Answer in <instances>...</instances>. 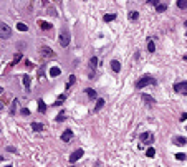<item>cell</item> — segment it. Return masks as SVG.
Masks as SVG:
<instances>
[{
  "label": "cell",
  "instance_id": "cell-1",
  "mask_svg": "<svg viewBox=\"0 0 187 167\" xmlns=\"http://www.w3.org/2000/svg\"><path fill=\"white\" fill-rule=\"evenodd\" d=\"M157 81L152 78V76H142L141 80L136 83V86L137 88H144V86H147V85H156Z\"/></svg>",
  "mask_w": 187,
  "mask_h": 167
},
{
  "label": "cell",
  "instance_id": "cell-2",
  "mask_svg": "<svg viewBox=\"0 0 187 167\" xmlns=\"http://www.w3.org/2000/svg\"><path fill=\"white\" fill-rule=\"evenodd\" d=\"M10 36H12V28L8 25H5V23H0V38L7 40Z\"/></svg>",
  "mask_w": 187,
  "mask_h": 167
},
{
  "label": "cell",
  "instance_id": "cell-3",
  "mask_svg": "<svg viewBox=\"0 0 187 167\" xmlns=\"http://www.w3.org/2000/svg\"><path fill=\"white\" fill-rule=\"evenodd\" d=\"M40 55L43 56V58H53L55 53H53V50L48 48V46H41V48H40Z\"/></svg>",
  "mask_w": 187,
  "mask_h": 167
},
{
  "label": "cell",
  "instance_id": "cell-4",
  "mask_svg": "<svg viewBox=\"0 0 187 167\" xmlns=\"http://www.w3.org/2000/svg\"><path fill=\"white\" fill-rule=\"evenodd\" d=\"M174 89H176L177 93H181V94H187V83L186 81L177 83V85H174Z\"/></svg>",
  "mask_w": 187,
  "mask_h": 167
},
{
  "label": "cell",
  "instance_id": "cell-5",
  "mask_svg": "<svg viewBox=\"0 0 187 167\" xmlns=\"http://www.w3.org/2000/svg\"><path fill=\"white\" fill-rule=\"evenodd\" d=\"M60 45L61 46H68V45H70V35H68L66 31H63V33L60 35Z\"/></svg>",
  "mask_w": 187,
  "mask_h": 167
},
{
  "label": "cell",
  "instance_id": "cell-6",
  "mask_svg": "<svg viewBox=\"0 0 187 167\" xmlns=\"http://www.w3.org/2000/svg\"><path fill=\"white\" fill-rule=\"evenodd\" d=\"M83 154H85V152H83V149H78V151H75V152H73V154L70 156V162H76L81 156H83Z\"/></svg>",
  "mask_w": 187,
  "mask_h": 167
},
{
  "label": "cell",
  "instance_id": "cell-7",
  "mask_svg": "<svg viewBox=\"0 0 187 167\" xmlns=\"http://www.w3.org/2000/svg\"><path fill=\"white\" fill-rule=\"evenodd\" d=\"M71 137H73V131H71V129H66V131L61 134V141L70 142V141H71Z\"/></svg>",
  "mask_w": 187,
  "mask_h": 167
},
{
  "label": "cell",
  "instance_id": "cell-8",
  "mask_svg": "<svg viewBox=\"0 0 187 167\" xmlns=\"http://www.w3.org/2000/svg\"><path fill=\"white\" fill-rule=\"evenodd\" d=\"M172 142H174L176 146H186L187 139H186V137H182V136H176L174 139H172Z\"/></svg>",
  "mask_w": 187,
  "mask_h": 167
},
{
  "label": "cell",
  "instance_id": "cell-9",
  "mask_svg": "<svg viewBox=\"0 0 187 167\" xmlns=\"http://www.w3.org/2000/svg\"><path fill=\"white\" fill-rule=\"evenodd\" d=\"M111 68H113L114 73H119V70H121V63H119L118 60H113L111 61Z\"/></svg>",
  "mask_w": 187,
  "mask_h": 167
},
{
  "label": "cell",
  "instance_id": "cell-10",
  "mask_svg": "<svg viewBox=\"0 0 187 167\" xmlns=\"http://www.w3.org/2000/svg\"><path fill=\"white\" fill-rule=\"evenodd\" d=\"M38 27H40L41 30H50L51 28V25L48 23V22H45V20H38Z\"/></svg>",
  "mask_w": 187,
  "mask_h": 167
},
{
  "label": "cell",
  "instance_id": "cell-11",
  "mask_svg": "<svg viewBox=\"0 0 187 167\" xmlns=\"http://www.w3.org/2000/svg\"><path fill=\"white\" fill-rule=\"evenodd\" d=\"M141 139L142 141H147V144H151L154 139H152V136L149 134V132H144V134H141Z\"/></svg>",
  "mask_w": 187,
  "mask_h": 167
},
{
  "label": "cell",
  "instance_id": "cell-12",
  "mask_svg": "<svg viewBox=\"0 0 187 167\" xmlns=\"http://www.w3.org/2000/svg\"><path fill=\"white\" fill-rule=\"evenodd\" d=\"M60 73H61V70L58 68V66H53V68L50 70V76H53V78H55V76H60Z\"/></svg>",
  "mask_w": 187,
  "mask_h": 167
},
{
  "label": "cell",
  "instance_id": "cell-13",
  "mask_svg": "<svg viewBox=\"0 0 187 167\" xmlns=\"http://www.w3.org/2000/svg\"><path fill=\"white\" fill-rule=\"evenodd\" d=\"M147 51H149V53H154V51H156V45H154L152 40L147 41Z\"/></svg>",
  "mask_w": 187,
  "mask_h": 167
},
{
  "label": "cell",
  "instance_id": "cell-14",
  "mask_svg": "<svg viewBox=\"0 0 187 167\" xmlns=\"http://www.w3.org/2000/svg\"><path fill=\"white\" fill-rule=\"evenodd\" d=\"M23 86L27 88V91H30V76H23Z\"/></svg>",
  "mask_w": 187,
  "mask_h": 167
},
{
  "label": "cell",
  "instance_id": "cell-15",
  "mask_svg": "<svg viewBox=\"0 0 187 167\" xmlns=\"http://www.w3.org/2000/svg\"><path fill=\"white\" fill-rule=\"evenodd\" d=\"M103 106H104V99H103V98H99V99L96 101V108H95V111H99Z\"/></svg>",
  "mask_w": 187,
  "mask_h": 167
},
{
  "label": "cell",
  "instance_id": "cell-16",
  "mask_svg": "<svg viewBox=\"0 0 187 167\" xmlns=\"http://www.w3.org/2000/svg\"><path fill=\"white\" fill-rule=\"evenodd\" d=\"M96 65H98V58H96V56H93V58L90 60V68H91V70H95Z\"/></svg>",
  "mask_w": 187,
  "mask_h": 167
},
{
  "label": "cell",
  "instance_id": "cell-17",
  "mask_svg": "<svg viewBox=\"0 0 187 167\" xmlns=\"http://www.w3.org/2000/svg\"><path fill=\"white\" fill-rule=\"evenodd\" d=\"M114 18H116V15H114V13H108V15L103 17V20H104V22H113Z\"/></svg>",
  "mask_w": 187,
  "mask_h": 167
},
{
  "label": "cell",
  "instance_id": "cell-18",
  "mask_svg": "<svg viewBox=\"0 0 187 167\" xmlns=\"http://www.w3.org/2000/svg\"><path fill=\"white\" fill-rule=\"evenodd\" d=\"M17 30L18 31H27L28 30V27H27L25 23H17Z\"/></svg>",
  "mask_w": 187,
  "mask_h": 167
},
{
  "label": "cell",
  "instance_id": "cell-19",
  "mask_svg": "<svg viewBox=\"0 0 187 167\" xmlns=\"http://www.w3.org/2000/svg\"><path fill=\"white\" fill-rule=\"evenodd\" d=\"M142 99H144V101H147L149 104H152V103H156V101H154V98H152V96H149V94H142Z\"/></svg>",
  "mask_w": 187,
  "mask_h": 167
},
{
  "label": "cell",
  "instance_id": "cell-20",
  "mask_svg": "<svg viewBox=\"0 0 187 167\" xmlns=\"http://www.w3.org/2000/svg\"><path fill=\"white\" fill-rule=\"evenodd\" d=\"M38 111H41V112H45V111H46V104L41 101V99L38 101Z\"/></svg>",
  "mask_w": 187,
  "mask_h": 167
},
{
  "label": "cell",
  "instance_id": "cell-21",
  "mask_svg": "<svg viewBox=\"0 0 187 167\" xmlns=\"http://www.w3.org/2000/svg\"><path fill=\"white\" fill-rule=\"evenodd\" d=\"M86 93H88V96H90L91 99H95V98H96V91H95V89H91V88H88Z\"/></svg>",
  "mask_w": 187,
  "mask_h": 167
},
{
  "label": "cell",
  "instance_id": "cell-22",
  "mask_svg": "<svg viewBox=\"0 0 187 167\" xmlns=\"http://www.w3.org/2000/svg\"><path fill=\"white\" fill-rule=\"evenodd\" d=\"M32 127H33L35 131H41V129H43V124H40V122H32Z\"/></svg>",
  "mask_w": 187,
  "mask_h": 167
},
{
  "label": "cell",
  "instance_id": "cell-23",
  "mask_svg": "<svg viewBox=\"0 0 187 167\" xmlns=\"http://www.w3.org/2000/svg\"><path fill=\"white\" fill-rule=\"evenodd\" d=\"M177 7L179 8H187V0H177Z\"/></svg>",
  "mask_w": 187,
  "mask_h": 167
},
{
  "label": "cell",
  "instance_id": "cell-24",
  "mask_svg": "<svg viewBox=\"0 0 187 167\" xmlns=\"http://www.w3.org/2000/svg\"><path fill=\"white\" fill-rule=\"evenodd\" d=\"M75 81H76V78H75L73 75H71V76H70V81H68V85H66V89H70V88L73 86V85H75Z\"/></svg>",
  "mask_w": 187,
  "mask_h": 167
},
{
  "label": "cell",
  "instance_id": "cell-25",
  "mask_svg": "<svg viewBox=\"0 0 187 167\" xmlns=\"http://www.w3.org/2000/svg\"><path fill=\"white\" fill-rule=\"evenodd\" d=\"M146 156H147V157H154V156H156V151H154V147H149V149H147V151H146Z\"/></svg>",
  "mask_w": 187,
  "mask_h": 167
},
{
  "label": "cell",
  "instance_id": "cell-26",
  "mask_svg": "<svg viewBox=\"0 0 187 167\" xmlns=\"http://www.w3.org/2000/svg\"><path fill=\"white\" fill-rule=\"evenodd\" d=\"M176 159H177V161H184V159H186V154L179 152V154H176Z\"/></svg>",
  "mask_w": 187,
  "mask_h": 167
},
{
  "label": "cell",
  "instance_id": "cell-27",
  "mask_svg": "<svg viewBox=\"0 0 187 167\" xmlns=\"http://www.w3.org/2000/svg\"><path fill=\"white\" fill-rule=\"evenodd\" d=\"M137 17H139V13H137V12H131V13H129V18H131V20H136Z\"/></svg>",
  "mask_w": 187,
  "mask_h": 167
},
{
  "label": "cell",
  "instance_id": "cell-28",
  "mask_svg": "<svg viewBox=\"0 0 187 167\" xmlns=\"http://www.w3.org/2000/svg\"><path fill=\"white\" fill-rule=\"evenodd\" d=\"M20 58H22V55L20 53H17L15 58H13V61H12V65H17V61H20Z\"/></svg>",
  "mask_w": 187,
  "mask_h": 167
},
{
  "label": "cell",
  "instance_id": "cell-29",
  "mask_svg": "<svg viewBox=\"0 0 187 167\" xmlns=\"http://www.w3.org/2000/svg\"><path fill=\"white\" fill-rule=\"evenodd\" d=\"M166 8H167L166 5H159V3H157V8H156V10L157 12H166Z\"/></svg>",
  "mask_w": 187,
  "mask_h": 167
},
{
  "label": "cell",
  "instance_id": "cell-30",
  "mask_svg": "<svg viewBox=\"0 0 187 167\" xmlns=\"http://www.w3.org/2000/svg\"><path fill=\"white\" fill-rule=\"evenodd\" d=\"M65 112H60V114H58V117H56V121H65Z\"/></svg>",
  "mask_w": 187,
  "mask_h": 167
},
{
  "label": "cell",
  "instance_id": "cell-31",
  "mask_svg": "<svg viewBox=\"0 0 187 167\" xmlns=\"http://www.w3.org/2000/svg\"><path fill=\"white\" fill-rule=\"evenodd\" d=\"M22 114H23V116H28V114H30V109H28V108H23V109H22Z\"/></svg>",
  "mask_w": 187,
  "mask_h": 167
},
{
  "label": "cell",
  "instance_id": "cell-32",
  "mask_svg": "<svg viewBox=\"0 0 187 167\" xmlns=\"http://www.w3.org/2000/svg\"><path fill=\"white\" fill-rule=\"evenodd\" d=\"M15 109H17V101H13V104H12V114H13V112H15Z\"/></svg>",
  "mask_w": 187,
  "mask_h": 167
},
{
  "label": "cell",
  "instance_id": "cell-33",
  "mask_svg": "<svg viewBox=\"0 0 187 167\" xmlns=\"http://www.w3.org/2000/svg\"><path fill=\"white\" fill-rule=\"evenodd\" d=\"M147 3H151V5H156V3H159V0H149Z\"/></svg>",
  "mask_w": 187,
  "mask_h": 167
},
{
  "label": "cell",
  "instance_id": "cell-34",
  "mask_svg": "<svg viewBox=\"0 0 187 167\" xmlns=\"http://www.w3.org/2000/svg\"><path fill=\"white\" fill-rule=\"evenodd\" d=\"M186 119H187V112H184V114L181 116V121H186Z\"/></svg>",
  "mask_w": 187,
  "mask_h": 167
},
{
  "label": "cell",
  "instance_id": "cell-35",
  "mask_svg": "<svg viewBox=\"0 0 187 167\" xmlns=\"http://www.w3.org/2000/svg\"><path fill=\"white\" fill-rule=\"evenodd\" d=\"M2 109H4V103L0 101V111H2Z\"/></svg>",
  "mask_w": 187,
  "mask_h": 167
},
{
  "label": "cell",
  "instance_id": "cell-36",
  "mask_svg": "<svg viewBox=\"0 0 187 167\" xmlns=\"http://www.w3.org/2000/svg\"><path fill=\"white\" fill-rule=\"evenodd\" d=\"M2 91H4V88H2V86H0V94H2Z\"/></svg>",
  "mask_w": 187,
  "mask_h": 167
},
{
  "label": "cell",
  "instance_id": "cell-37",
  "mask_svg": "<svg viewBox=\"0 0 187 167\" xmlns=\"http://www.w3.org/2000/svg\"><path fill=\"white\" fill-rule=\"evenodd\" d=\"M184 60H187V55H186V56H184Z\"/></svg>",
  "mask_w": 187,
  "mask_h": 167
},
{
  "label": "cell",
  "instance_id": "cell-38",
  "mask_svg": "<svg viewBox=\"0 0 187 167\" xmlns=\"http://www.w3.org/2000/svg\"><path fill=\"white\" fill-rule=\"evenodd\" d=\"M55 2H58V0H55Z\"/></svg>",
  "mask_w": 187,
  "mask_h": 167
}]
</instances>
